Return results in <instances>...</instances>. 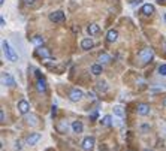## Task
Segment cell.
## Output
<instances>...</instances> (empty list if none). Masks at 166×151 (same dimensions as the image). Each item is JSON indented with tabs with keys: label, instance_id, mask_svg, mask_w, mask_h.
Returning <instances> with one entry per match:
<instances>
[{
	"label": "cell",
	"instance_id": "17",
	"mask_svg": "<svg viewBox=\"0 0 166 151\" xmlns=\"http://www.w3.org/2000/svg\"><path fill=\"white\" fill-rule=\"evenodd\" d=\"M118 39V32L117 30H109L106 33V41L108 42H115Z\"/></svg>",
	"mask_w": 166,
	"mask_h": 151
},
{
	"label": "cell",
	"instance_id": "34",
	"mask_svg": "<svg viewBox=\"0 0 166 151\" xmlns=\"http://www.w3.org/2000/svg\"><path fill=\"white\" fill-rule=\"evenodd\" d=\"M163 105H165V108H166V97H165V100H163Z\"/></svg>",
	"mask_w": 166,
	"mask_h": 151
},
{
	"label": "cell",
	"instance_id": "5",
	"mask_svg": "<svg viewBox=\"0 0 166 151\" xmlns=\"http://www.w3.org/2000/svg\"><path fill=\"white\" fill-rule=\"evenodd\" d=\"M83 97H84L83 90H79V88H72V90L69 91V99L72 100V102H79V100H83Z\"/></svg>",
	"mask_w": 166,
	"mask_h": 151
},
{
	"label": "cell",
	"instance_id": "36",
	"mask_svg": "<svg viewBox=\"0 0 166 151\" xmlns=\"http://www.w3.org/2000/svg\"><path fill=\"white\" fill-rule=\"evenodd\" d=\"M144 151H151V150H144Z\"/></svg>",
	"mask_w": 166,
	"mask_h": 151
},
{
	"label": "cell",
	"instance_id": "15",
	"mask_svg": "<svg viewBox=\"0 0 166 151\" xmlns=\"http://www.w3.org/2000/svg\"><path fill=\"white\" fill-rule=\"evenodd\" d=\"M141 12L144 15H147V17H150V15H153V12H154V6L150 5V3H145L144 6L141 8Z\"/></svg>",
	"mask_w": 166,
	"mask_h": 151
},
{
	"label": "cell",
	"instance_id": "14",
	"mask_svg": "<svg viewBox=\"0 0 166 151\" xmlns=\"http://www.w3.org/2000/svg\"><path fill=\"white\" fill-rule=\"evenodd\" d=\"M99 32H100V27H99V24H96V23H91L90 26L87 27V33L90 34V36H94Z\"/></svg>",
	"mask_w": 166,
	"mask_h": 151
},
{
	"label": "cell",
	"instance_id": "6",
	"mask_svg": "<svg viewBox=\"0 0 166 151\" xmlns=\"http://www.w3.org/2000/svg\"><path fill=\"white\" fill-rule=\"evenodd\" d=\"M64 20H66V15L63 11H55V12L49 14V21H53V23H63Z\"/></svg>",
	"mask_w": 166,
	"mask_h": 151
},
{
	"label": "cell",
	"instance_id": "11",
	"mask_svg": "<svg viewBox=\"0 0 166 151\" xmlns=\"http://www.w3.org/2000/svg\"><path fill=\"white\" fill-rule=\"evenodd\" d=\"M70 127H72V132H73V133H76V135L83 133V130H84V124L81 123L79 120H76V121H73V123L70 124Z\"/></svg>",
	"mask_w": 166,
	"mask_h": 151
},
{
	"label": "cell",
	"instance_id": "25",
	"mask_svg": "<svg viewBox=\"0 0 166 151\" xmlns=\"http://www.w3.org/2000/svg\"><path fill=\"white\" fill-rule=\"evenodd\" d=\"M159 75L166 76V64H160L159 66Z\"/></svg>",
	"mask_w": 166,
	"mask_h": 151
},
{
	"label": "cell",
	"instance_id": "37",
	"mask_svg": "<svg viewBox=\"0 0 166 151\" xmlns=\"http://www.w3.org/2000/svg\"><path fill=\"white\" fill-rule=\"evenodd\" d=\"M165 49H166V43H165Z\"/></svg>",
	"mask_w": 166,
	"mask_h": 151
},
{
	"label": "cell",
	"instance_id": "28",
	"mask_svg": "<svg viewBox=\"0 0 166 151\" xmlns=\"http://www.w3.org/2000/svg\"><path fill=\"white\" fill-rule=\"evenodd\" d=\"M0 121H2V123L5 121V112H3V111H0Z\"/></svg>",
	"mask_w": 166,
	"mask_h": 151
},
{
	"label": "cell",
	"instance_id": "32",
	"mask_svg": "<svg viewBox=\"0 0 166 151\" xmlns=\"http://www.w3.org/2000/svg\"><path fill=\"white\" fill-rule=\"evenodd\" d=\"M157 2H159L160 5H162V3H163V5H166V0H157Z\"/></svg>",
	"mask_w": 166,
	"mask_h": 151
},
{
	"label": "cell",
	"instance_id": "4",
	"mask_svg": "<svg viewBox=\"0 0 166 151\" xmlns=\"http://www.w3.org/2000/svg\"><path fill=\"white\" fill-rule=\"evenodd\" d=\"M2 83H3V85H8V87H15L17 81L9 72H3L2 73Z\"/></svg>",
	"mask_w": 166,
	"mask_h": 151
},
{
	"label": "cell",
	"instance_id": "24",
	"mask_svg": "<svg viewBox=\"0 0 166 151\" xmlns=\"http://www.w3.org/2000/svg\"><path fill=\"white\" fill-rule=\"evenodd\" d=\"M27 124H30V126H36L38 124V117L36 115H33V114H30V115H27Z\"/></svg>",
	"mask_w": 166,
	"mask_h": 151
},
{
	"label": "cell",
	"instance_id": "1",
	"mask_svg": "<svg viewBox=\"0 0 166 151\" xmlns=\"http://www.w3.org/2000/svg\"><path fill=\"white\" fill-rule=\"evenodd\" d=\"M2 47H3V54L6 55V58L9 60V62H17L18 60V55H17V53L14 51V48L8 43V41H3L2 42Z\"/></svg>",
	"mask_w": 166,
	"mask_h": 151
},
{
	"label": "cell",
	"instance_id": "20",
	"mask_svg": "<svg viewBox=\"0 0 166 151\" xmlns=\"http://www.w3.org/2000/svg\"><path fill=\"white\" fill-rule=\"evenodd\" d=\"M90 70L93 75H100V73L103 72V68H102V64H93L90 68Z\"/></svg>",
	"mask_w": 166,
	"mask_h": 151
},
{
	"label": "cell",
	"instance_id": "2",
	"mask_svg": "<svg viewBox=\"0 0 166 151\" xmlns=\"http://www.w3.org/2000/svg\"><path fill=\"white\" fill-rule=\"evenodd\" d=\"M138 57L142 63H148L154 58V51H153L151 48H142L138 53Z\"/></svg>",
	"mask_w": 166,
	"mask_h": 151
},
{
	"label": "cell",
	"instance_id": "9",
	"mask_svg": "<svg viewBox=\"0 0 166 151\" xmlns=\"http://www.w3.org/2000/svg\"><path fill=\"white\" fill-rule=\"evenodd\" d=\"M18 111H20L23 115H27L28 111H30V105H28L27 100H20L18 102Z\"/></svg>",
	"mask_w": 166,
	"mask_h": 151
},
{
	"label": "cell",
	"instance_id": "8",
	"mask_svg": "<svg viewBox=\"0 0 166 151\" xmlns=\"http://www.w3.org/2000/svg\"><path fill=\"white\" fill-rule=\"evenodd\" d=\"M42 135L41 133H30L27 136V139H26V144L27 145H36L39 141H41Z\"/></svg>",
	"mask_w": 166,
	"mask_h": 151
},
{
	"label": "cell",
	"instance_id": "29",
	"mask_svg": "<svg viewBox=\"0 0 166 151\" xmlns=\"http://www.w3.org/2000/svg\"><path fill=\"white\" fill-rule=\"evenodd\" d=\"M5 24H6V21H5V18H3V17H2V18H0V26H2V27H3V26H5Z\"/></svg>",
	"mask_w": 166,
	"mask_h": 151
},
{
	"label": "cell",
	"instance_id": "30",
	"mask_svg": "<svg viewBox=\"0 0 166 151\" xmlns=\"http://www.w3.org/2000/svg\"><path fill=\"white\" fill-rule=\"evenodd\" d=\"M26 3H27V5H33V3H35V0H26Z\"/></svg>",
	"mask_w": 166,
	"mask_h": 151
},
{
	"label": "cell",
	"instance_id": "16",
	"mask_svg": "<svg viewBox=\"0 0 166 151\" xmlns=\"http://www.w3.org/2000/svg\"><path fill=\"white\" fill-rule=\"evenodd\" d=\"M36 90H38L39 93H45V91H47V83H45L43 78L38 79V83H36Z\"/></svg>",
	"mask_w": 166,
	"mask_h": 151
},
{
	"label": "cell",
	"instance_id": "10",
	"mask_svg": "<svg viewBox=\"0 0 166 151\" xmlns=\"http://www.w3.org/2000/svg\"><path fill=\"white\" fill-rule=\"evenodd\" d=\"M136 112H138L139 115H148V114H150V105L139 103L138 106H136Z\"/></svg>",
	"mask_w": 166,
	"mask_h": 151
},
{
	"label": "cell",
	"instance_id": "27",
	"mask_svg": "<svg viewBox=\"0 0 166 151\" xmlns=\"http://www.w3.org/2000/svg\"><path fill=\"white\" fill-rule=\"evenodd\" d=\"M14 148H15V150H21V148H23V145H21V142H20V141H17V142H15Z\"/></svg>",
	"mask_w": 166,
	"mask_h": 151
},
{
	"label": "cell",
	"instance_id": "7",
	"mask_svg": "<svg viewBox=\"0 0 166 151\" xmlns=\"http://www.w3.org/2000/svg\"><path fill=\"white\" fill-rule=\"evenodd\" d=\"M36 54L39 55L42 60H51V53H49L48 48L39 47V48H36Z\"/></svg>",
	"mask_w": 166,
	"mask_h": 151
},
{
	"label": "cell",
	"instance_id": "13",
	"mask_svg": "<svg viewBox=\"0 0 166 151\" xmlns=\"http://www.w3.org/2000/svg\"><path fill=\"white\" fill-rule=\"evenodd\" d=\"M111 60H112V57L108 53H100L99 54V64H108V63H111Z\"/></svg>",
	"mask_w": 166,
	"mask_h": 151
},
{
	"label": "cell",
	"instance_id": "18",
	"mask_svg": "<svg viewBox=\"0 0 166 151\" xmlns=\"http://www.w3.org/2000/svg\"><path fill=\"white\" fill-rule=\"evenodd\" d=\"M68 129H69V124H68L66 120H63V121H60V123L57 124V130L60 132V133H66Z\"/></svg>",
	"mask_w": 166,
	"mask_h": 151
},
{
	"label": "cell",
	"instance_id": "33",
	"mask_svg": "<svg viewBox=\"0 0 166 151\" xmlns=\"http://www.w3.org/2000/svg\"><path fill=\"white\" fill-rule=\"evenodd\" d=\"M163 20H165V23H166V12H165V15H163Z\"/></svg>",
	"mask_w": 166,
	"mask_h": 151
},
{
	"label": "cell",
	"instance_id": "3",
	"mask_svg": "<svg viewBox=\"0 0 166 151\" xmlns=\"http://www.w3.org/2000/svg\"><path fill=\"white\" fill-rule=\"evenodd\" d=\"M94 144H96V139L93 136H85L81 142V147H83L84 151H93L94 150Z\"/></svg>",
	"mask_w": 166,
	"mask_h": 151
},
{
	"label": "cell",
	"instance_id": "23",
	"mask_svg": "<svg viewBox=\"0 0 166 151\" xmlns=\"http://www.w3.org/2000/svg\"><path fill=\"white\" fill-rule=\"evenodd\" d=\"M114 115H117V117H123V115H124V109H123V106H120V105L114 106Z\"/></svg>",
	"mask_w": 166,
	"mask_h": 151
},
{
	"label": "cell",
	"instance_id": "35",
	"mask_svg": "<svg viewBox=\"0 0 166 151\" xmlns=\"http://www.w3.org/2000/svg\"><path fill=\"white\" fill-rule=\"evenodd\" d=\"M5 3V0H0V5H3Z\"/></svg>",
	"mask_w": 166,
	"mask_h": 151
},
{
	"label": "cell",
	"instance_id": "31",
	"mask_svg": "<svg viewBox=\"0 0 166 151\" xmlns=\"http://www.w3.org/2000/svg\"><path fill=\"white\" fill-rule=\"evenodd\" d=\"M142 0H133V5H138V3H141Z\"/></svg>",
	"mask_w": 166,
	"mask_h": 151
},
{
	"label": "cell",
	"instance_id": "12",
	"mask_svg": "<svg viewBox=\"0 0 166 151\" xmlns=\"http://www.w3.org/2000/svg\"><path fill=\"white\" fill-rule=\"evenodd\" d=\"M94 47V42H93V39H90V38H85V39H83L81 41V48L83 49H91Z\"/></svg>",
	"mask_w": 166,
	"mask_h": 151
},
{
	"label": "cell",
	"instance_id": "21",
	"mask_svg": "<svg viewBox=\"0 0 166 151\" xmlns=\"http://www.w3.org/2000/svg\"><path fill=\"white\" fill-rule=\"evenodd\" d=\"M32 42H33L36 47L39 48V47H42V45H43V38H42V36H39V34H35V36L32 38Z\"/></svg>",
	"mask_w": 166,
	"mask_h": 151
},
{
	"label": "cell",
	"instance_id": "26",
	"mask_svg": "<svg viewBox=\"0 0 166 151\" xmlns=\"http://www.w3.org/2000/svg\"><path fill=\"white\" fill-rule=\"evenodd\" d=\"M55 115H57V106L54 105V106H53V109H51V117L54 118Z\"/></svg>",
	"mask_w": 166,
	"mask_h": 151
},
{
	"label": "cell",
	"instance_id": "19",
	"mask_svg": "<svg viewBox=\"0 0 166 151\" xmlns=\"http://www.w3.org/2000/svg\"><path fill=\"white\" fill-rule=\"evenodd\" d=\"M96 88L99 93H106L108 91V84H106V81H99L96 84Z\"/></svg>",
	"mask_w": 166,
	"mask_h": 151
},
{
	"label": "cell",
	"instance_id": "22",
	"mask_svg": "<svg viewBox=\"0 0 166 151\" xmlns=\"http://www.w3.org/2000/svg\"><path fill=\"white\" fill-rule=\"evenodd\" d=\"M100 124H102V126H105V127L111 126V124H112V117H111V115H105V117H102Z\"/></svg>",
	"mask_w": 166,
	"mask_h": 151
}]
</instances>
